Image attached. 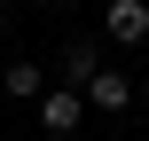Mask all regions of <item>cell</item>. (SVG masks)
Returning a JSON list of instances; mask_svg holds the SVG:
<instances>
[{
	"mask_svg": "<svg viewBox=\"0 0 149 141\" xmlns=\"http://www.w3.org/2000/svg\"><path fill=\"white\" fill-rule=\"evenodd\" d=\"M0 31H8V0H0Z\"/></svg>",
	"mask_w": 149,
	"mask_h": 141,
	"instance_id": "8992f818",
	"label": "cell"
},
{
	"mask_svg": "<svg viewBox=\"0 0 149 141\" xmlns=\"http://www.w3.org/2000/svg\"><path fill=\"white\" fill-rule=\"evenodd\" d=\"M102 31L118 47H149V0H110L102 8Z\"/></svg>",
	"mask_w": 149,
	"mask_h": 141,
	"instance_id": "7a4b0ae2",
	"label": "cell"
},
{
	"mask_svg": "<svg viewBox=\"0 0 149 141\" xmlns=\"http://www.w3.org/2000/svg\"><path fill=\"white\" fill-rule=\"evenodd\" d=\"M94 71H102V55H94L86 39H71V47H63V86H79V94H86V86H94Z\"/></svg>",
	"mask_w": 149,
	"mask_h": 141,
	"instance_id": "5b68a950",
	"label": "cell"
},
{
	"mask_svg": "<svg viewBox=\"0 0 149 141\" xmlns=\"http://www.w3.org/2000/svg\"><path fill=\"white\" fill-rule=\"evenodd\" d=\"M79 118H86V94H79V86H47V94H39V133L71 141V133H79Z\"/></svg>",
	"mask_w": 149,
	"mask_h": 141,
	"instance_id": "6da1fadb",
	"label": "cell"
},
{
	"mask_svg": "<svg viewBox=\"0 0 149 141\" xmlns=\"http://www.w3.org/2000/svg\"><path fill=\"white\" fill-rule=\"evenodd\" d=\"M0 94H8V102H39V94H47V71H39V63H0Z\"/></svg>",
	"mask_w": 149,
	"mask_h": 141,
	"instance_id": "277c9868",
	"label": "cell"
},
{
	"mask_svg": "<svg viewBox=\"0 0 149 141\" xmlns=\"http://www.w3.org/2000/svg\"><path fill=\"white\" fill-rule=\"evenodd\" d=\"M39 8H63V0H39Z\"/></svg>",
	"mask_w": 149,
	"mask_h": 141,
	"instance_id": "52a82bcc",
	"label": "cell"
},
{
	"mask_svg": "<svg viewBox=\"0 0 149 141\" xmlns=\"http://www.w3.org/2000/svg\"><path fill=\"white\" fill-rule=\"evenodd\" d=\"M86 102H94V110H110V118H118V110H126V102H134V78H126V71H118V63H102V71H94V86H86Z\"/></svg>",
	"mask_w": 149,
	"mask_h": 141,
	"instance_id": "3957f363",
	"label": "cell"
}]
</instances>
